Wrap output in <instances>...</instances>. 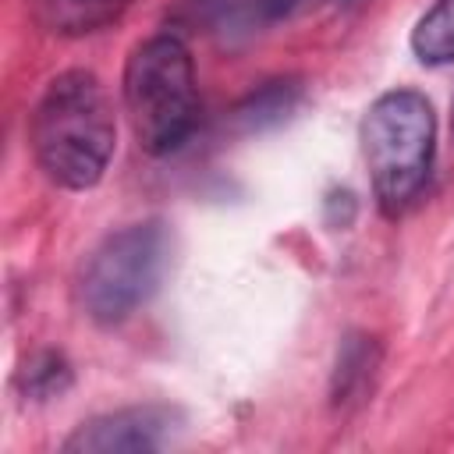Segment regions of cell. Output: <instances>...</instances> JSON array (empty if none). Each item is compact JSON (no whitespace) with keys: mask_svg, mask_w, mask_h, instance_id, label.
Returning a JSON list of instances; mask_svg holds the SVG:
<instances>
[{"mask_svg":"<svg viewBox=\"0 0 454 454\" xmlns=\"http://www.w3.org/2000/svg\"><path fill=\"white\" fill-rule=\"evenodd\" d=\"M380 340L369 337V333H348L337 348V358H333V372H330V404L348 411L355 404H362L369 394H372V383H376V372H380Z\"/></svg>","mask_w":454,"mask_h":454,"instance_id":"cell-7","label":"cell"},{"mask_svg":"<svg viewBox=\"0 0 454 454\" xmlns=\"http://www.w3.org/2000/svg\"><path fill=\"white\" fill-rule=\"evenodd\" d=\"M305 96V85L301 78H273V82H262L259 89H252L238 106H234V124L241 131H266V128H277L280 121H287L298 103Z\"/></svg>","mask_w":454,"mask_h":454,"instance_id":"cell-9","label":"cell"},{"mask_svg":"<svg viewBox=\"0 0 454 454\" xmlns=\"http://www.w3.org/2000/svg\"><path fill=\"white\" fill-rule=\"evenodd\" d=\"M32 153L39 170L67 192L99 184L114 156V110L92 71L71 67L50 78L32 110Z\"/></svg>","mask_w":454,"mask_h":454,"instance_id":"cell-1","label":"cell"},{"mask_svg":"<svg viewBox=\"0 0 454 454\" xmlns=\"http://www.w3.org/2000/svg\"><path fill=\"white\" fill-rule=\"evenodd\" d=\"M181 426V411L167 404H131L103 411L82 422L64 443V454H117V450H160Z\"/></svg>","mask_w":454,"mask_h":454,"instance_id":"cell-5","label":"cell"},{"mask_svg":"<svg viewBox=\"0 0 454 454\" xmlns=\"http://www.w3.org/2000/svg\"><path fill=\"white\" fill-rule=\"evenodd\" d=\"M174 25L213 35L220 43H241L270 28V0H177Z\"/></svg>","mask_w":454,"mask_h":454,"instance_id":"cell-6","label":"cell"},{"mask_svg":"<svg viewBox=\"0 0 454 454\" xmlns=\"http://www.w3.org/2000/svg\"><path fill=\"white\" fill-rule=\"evenodd\" d=\"M376 206L401 216L426 188L436 153V114L419 89L376 96L358 128Z\"/></svg>","mask_w":454,"mask_h":454,"instance_id":"cell-3","label":"cell"},{"mask_svg":"<svg viewBox=\"0 0 454 454\" xmlns=\"http://www.w3.org/2000/svg\"><path fill=\"white\" fill-rule=\"evenodd\" d=\"M18 387L28 401H50L60 397L71 387V365L60 351H39L25 362V369L18 372Z\"/></svg>","mask_w":454,"mask_h":454,"instance_id":"cell-11","label":"cell"},{"mask_svg":"<svg viewBox=\"0 0 454 454\" xmlns=\"http://www.w3.org/2000/svg\"><path fill=\"white\" fill-rule=\"evenodd\" d=\"M411 53L429 64H454V0H433L408 35Z\"/></svg>","mask_w":454,"mask_h":454,"instance_id":"cell-10","label":"cell"},{"mask_svg":"<svg viewBox=\"0 0 454 454\" xmlns=\"http://www.w3.org/2000/svg\"><path fill=\"white\" fill-rule=\"evenodd\" d=\"M131 7L135 0H35L32 18L50 35L82 39L117 25Z\"/></svg>","mask_w":454,"mask_h":454,"instance_id":"cell-8","label":"cell"},{"mask_svg":"<svg viewBox=\"0 0 454 454\" xmlns=\"http://www.w3.org/2000/svg\"><path fill=\"white\" fill-rule=\"evenodd\" d=\"M167 262L170 231L163 220H138L121 231H110L78 270V309L96 326H117L131 319L156 294Z\"/></svg>","mask_w":454,"mask_h":454,"instance_id":"cell-4","label":"cell"},{"mask_svg":"<svg viewBox=\"0 0 454 454\" xmlns=\"http://www.w3.org/2000/svg\"><path fill=\"white\" fill-rule=\"evenodd\" d=\"M121 96L135 142L149 156L177 153L199 128L202 110L195 64L184 39L174 32L142 39L124 64Z\"/></svg>","mask_w":454,"mask_h":454,"instance_id":"cell-2","label":"cell"}]
</instances>
